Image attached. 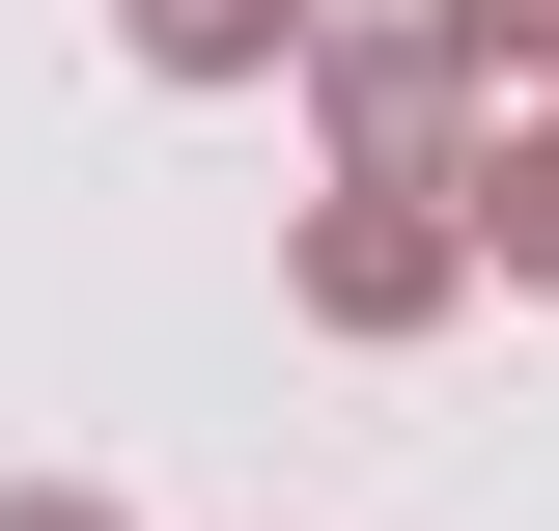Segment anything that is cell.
Instances as JSON below:
<instances>
[{"label":"cell","mask_w":559,"mask_h":531,"mask_svg":"<svg viewBox=\"0 0 559 531\" xmlns=\"http://www.w3.org/2000/svg\"><path fill=\"white\" fill-rule=\"evenodd\" d=\"M280 308H308V335H364V364H392V335H448V308H476V197L336 168V197L280 224Z\"/></svg>","instance_id":"obj_2"},{"label":"cell","mask_w":559,"mask_h":531,"mask_svg":"<svg viewBox=\"0 0 559 531\" xmlns=\"http://www.w3.org/2000/svg\"><path fill=\"white\" fill-rule=\"evenodd\" d=\"M112 57H140V84H280L308 0H112Z\"/></svg>","instance_id":"obj_4"},{"label":"cell","mask_w":559,"mask_h":531,"mask_svg":"<svg viewBox=\"0 0 559 531\" xmlns=\"http://www.w3.org/2000/svg\"><path fill=\"white\" fill-rule=\"evenodd\" d=\"M280 84H308V140H336V168H419V197H448V168H476V113H503V84L448 57V0H308V57H280Z\"/></svg>","instance_id":"obj_1"},{"label":"cell","mask_w":559,"mask_h":531,"mask_svg":"<svg viewBox=\"0 0 559 531\" xmlns=\"http://www.w3.org/2000/svg\"><path fill=\"white\" fill-rule=\"evenodd\" d=\"M0 531H112V504H84V475H0Z\"/></svg>","instance_id":"obj_6"},{"label":"cell","mask_w":559,"mask_h":531,"mask_svg":"<svg viewBox=\"0 0 559 531\" xmlns=\"http://www.w3.org/2000/svg\"><path fill=\"white\" fill-rule=\"evenodd\" d=\"M448 57H476V84H559V0H448Z\"/></svg>","instance_id":"obj_5"},{"label":"cell","mask_w":559,"mask_h":531,"mask_svg":"<svg viewBox=\"0 0 559 531\" xmlns=\"http://www.w3.org/2000/svg\"><path fill=\"white\" fill-rule=\"evenodd\" d=\"M448 197H476V280H532V308H559V84H503Z\"/></svg>","instance_id":"obj_3"}]
</instances>
